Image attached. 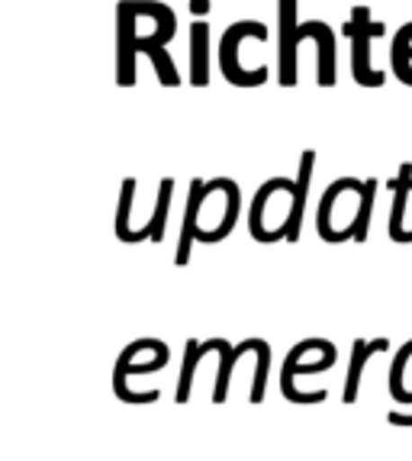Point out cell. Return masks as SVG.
Wrapping results in <instances>:
<instances>
[{"label":"cell","instance_id":"1","mask_svg":"<svg viewBox=\"0 0 412 461\" xmlns=\"http://www.w3.org/2000/svg\"><path fill=\"white\" fill-rule=\"evenodd\" d=\"M293 197H297V181L291 177H271L258 187L248 210V232L258 242H277L287 239V223L293 213Z\"/></svg>","mask_w":412,"mask_h":461},{"label":"cell","instance_id":"2","mask_svg":"<svg viewBox=\"0 0 412 461\" xmlns=\"http://www.w3.org/2000/svg\"><path fill=\"white\" fill-rule=\"evenodd\" d=\"M277 23H281V49H277V71H281V85H297V49L303 39H322V42H336L332 26L322 20L297 23V0H277Z\"/></svg>","mask_w":412,"mask_h":461},{"label":"cell","instance_id":"3","mask_svg":"<svg viewBox=\"0 0 412 461\" xmlns=\"http://www.w3.org/2000/svg\"><path fill=\"white\" fill-rule=\"evenodd\" d=\"M245 39H258V42H264L267 26L255 23V20H238V23H232L229 30L222 32V39H219V71L226 75V81L236 85V87H261L267 81L264 65H258V68H242V65H238V46H242Z\"/></svg>","mask_w":412,"mask_h":461},{"label":"cell","instance_id":"4","mask_svg":"<svg viewBox=\"0 0 412 461\" xmlns=\"http://www.w3.org/2000/svg\"><path fill=\"white\" fill-rule=\"evenodd\" d=\"M387 32L383 23L371 20V7H354L352 20L345 23V36L352 39V75L361 87H381L387 77L377 68H371V42Z\"/></svg>","mask_w":412,"mask_h":461},{"label":"cell","instance_id":"5","mask_svg":"<svg viewBox=\"0 0 412 461\" xmlns=\"http://www.w3.org/2000/svg\"><path fill=\"white\" fill-rule=\"evenodd\" d=\"M136 7L132 0H120L116 4V85L132 87L136 85V39H139V23H136Z\"/></svg>","mask_w":412,"mask_h":461},{"label":"cell","instance_id":"6","mask_svg":"<svg viewBox=\"0 0 412 461\" xmlns=\"http://www.w3.org/2000/svg\"><path fill=\"white\" fill-rule=\"evenodd\" d=\"M358 187H361L358 177H338L336 185L326 187V194H322V200H319V213H316V230H319V236L326 239V242H348V239H352L354 220L348 216V220L338 226L336 213L342 210V200L352 191H358Z\"/></svg>","mask_w":412,"mask_h":461},{"label":"cell","instance_id":"7","mask_svg":"<svg viewBox=\"0 0 412 461\" xmlns=\"http://www.w3.org/2000/svg\"><path fill=\"white\" fill-rule=\"evenodd\" d=\"M336 365V346L328 348L326 355H322L319 362H309V365H300L297 355H287V362H283V375H281V391L287 400H293V403H322L326 400V391H316V393H297L293 391V375H316V371H326Z\"/></svg>","mask_w":412,"mask_h":461},{"label":"cell","instance_id":"8","mask_svg":"<svg viewBox=\"0 0 412 461\" xmlns=\"http://www.w3.org/2000/svg\"><path fill=\"white\" fill-rule=\"evenodd\" d=\"M136 4V14L146 16V20H152L155 23V32L148 39H136V52H152V49H165V42H168L171 36H175L177 30V16L171 7H165V4H152V0H132Z\"/></svg>","mask_w":412,"mask_h":461},{"label":"cell","instance_id":"9","mask_svg":"<svg viewBox=\"0 0 412 461\" xmlns=\"http://www.w3.org/2000/svg\"><path fill=\"white\" fill-rule=\"evenodd\" d=\"M390 187H393V213H390L387 232H390V239H393V242H399V246H409L412 230H406V226H403L406 200H409V194H412V165L409 162L399 168V177H393V181H390Z\"/></svg>","mask_w":412,"mask_h":461},{"label":"cell","instance_id":"10","mask_svg":"<svg viewBox=\"0 0 412 461\" xmlns=\"http://www.w3.org/2000/svg\"><path fill=\"white\" fill-rule=\"evenodd\" d=\"M313 165H316V152H313V149H306L303 158H300L297 197H293V213H291V223H287V242H297L300 230H303L306 197H309V185H313Z\"/></svg>","mask_w":412,"mask_h":461},{"label":"cell","instance_id":"11","mask_svg":"<svg viewBox=\"0 0 412 461\" xmlns=\"http://www.w3.org/2000/svg\"><path fill=\"white\" fill-rule=\"evenodd\" d=\"M191 85H210V23L206 20L191 23Z\"/></svg>","mask_w":412,"mask_h":461},{"label":"cell","instance_id":"12","mask_svg":"<svg viewBox=\"0 0 412 461\" xmlns=\"http://www.w3.org/2000/svg\"><path fill=\"white\" fill-rule=\"evenodd\" d=\"M261 346H264L261 339H245V342H238L236 348H229L222 339H210V348H216V352L222 355L219 358V381H216V403H222L226 393H229V371L236 368L238 358H242L245 352H258Z\"/></svg>","mask_w":412,"mask_h":461},{"label":"cell","instance_id":"13","mask_svg":"<svg viewBox=\"0 0 412 461\" xmlns=\"http://www.w3.org/2000/svg\"><path fill=\"white\" fill-rule=\"evenodd\" d=\"M171 197H175V181H171V177H165V181L158 185L155 213L148 216V223L142 226V230H136V236H132V246H136V242H142V239H155V242H161V239H165V226H168V213H171Z\"/></svg>","mask_w":412,"mask_h":461},{"label":"cell","instance_id":"14","mask_svg":"<svg viewBox=\"0 0 412 461\" xmlns=\"http://www.w3.org/2000/svg\"><path fill=\"white\" fill-rule=\"evenodd\" d=\"M377 352H387V339H367V342H354L352 348V368H348V384H345V403H354L358 400L361 387V371H364L367 358Z\"/></svg>","mask_w":412,"mask_h":461},{"label":"cell","instance_id":"15","mask_svg":"<svg viewBox=\"0 0 412 461\" xmlns=\"http://www.w3.org/2000/svg\"><path fill=\"white\" fill-rule=\"evenodd\" d=\"M390 65H393V75H397L403 85H412V23H406L403 30L393 36Z\"/></svg>","mask_w":412,"mask_h":461},{"label":"cell","instance_id":"16","mask_svg":"<svg viewBox=\"0 0 412 461\" xmlns=\"http://www.w3.org/2000/svg\"><path fill=\"white\" fill-rule=\"evenodd\" d=\"M377 187H381V181H377V177H367V181H364V197H361L358 216H354V226H352L354 242H367V232H371V216H374Z\"/></svg>","mask_w":412,"mask_h":461},{"label":"cell","instance_id":"17","mask_svg":"<svg viewBox=\"0 0 412 461\" xmlns=\"http://www.w3.org/2000/svg\"><path fill=\"white\" fill-rule=\"evenodd\" d=\"M132 197H136V177H126L120 187V210H116V239L130 242V213H132Z\"/></svg>","mask_w":412,"mask_h":461},{"label":"cell","instance_id":"18","mask_svg":"<svg viewBox=\"0 0 412 461\" xmlns=\"http://www.w3.org/2000/svg\"><path fill=\"white\" fill-rule=\"evenodd\" d=\"M146 55L152 59L155 75H158L161 85H165V87H177V85H181V75H177L175 62H171L168 49H152V52H146Z\"/></svg>","mask_w":412,"mask_h":461},{"label":"cell","instance_id":"19","mask_svg":"<svg viewBox=\"0 0 412 461\" xmlns=\"http://www.w3.org/2000/svg\"><path fill=\"white\" fill-rule=\"evenodd\" d=\"M191 14H193V20L210 16V0H191Z\"/></svg>","mask_w":412,"mask_h":461},{"label":"cell","instance_id":"20","mask_svg":"<svg viewBox=\"0 0 412 461\" xmlns=\"http://www.w3.org/2000/svg\"><path fill=\"white\" fill-rule=\"evenodd\" d=\"M390 423H393V426H412V416H403V413H390Z\"/></svg>","mask_w":412,"mask_h":461}]
</instances>
